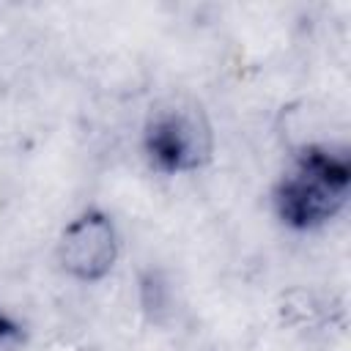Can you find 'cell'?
<instances>
[{"instance_id":"cell-4","label":"cell","mask_w":351,"mask_h":351,"mask_svg":"<svg viewBox=\"0 0 351 351\" xmlns=\"http://www.w3.org/2000/svg\"><path fill=\"white\" fill-rule=\"evenodd\" d=\"M30 343V329L19 313L0 302V351H25Z\"/></svg>"},{"instance_id":"cell-3","label":"cell","mask_w":351,"mask_h":351,"mask_svg":"<svg viewBox=\"0 0 351 351\" xmlns=\"http://www.w3.org/2000/svg\"><path fill=\"white\" fill-rule=\"evenodd\" d=\"M123 255V236L110 208L88 203L58 230L52 261L58 271L77 285L104 282Z\"/></svg>"},{"instance_id":"cell-1","label":"cell","mask_w":351,"mask_h":351,"mask_svg":"<svg viewBox=\"0 0 351 351\" xmlns=\"http://www.w3.org/2000/svg\"><path fill=\"white\" fill-rule=\"evenodd\" d=\"M351 200V154L346 143L318 137L288 145L285 162L269 186L274 222L296 236L326 230Z\"/></svg>"},{"instance_id":"cell-2","label":"cell","mask_w":351,"mask_h":351,"mask_svg":"<svg viewBox=\"0 0 351 351\" xmlns=\"http://www.w3.org/2000/svg\"><path fill=\"white\" fill-rule=\"evenodd\" d=\"M137 151L156 176H195L214 162L217 132L208 110L192 96L154 101L137 132Z\"/></svg>"}]
</instances>
